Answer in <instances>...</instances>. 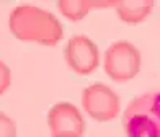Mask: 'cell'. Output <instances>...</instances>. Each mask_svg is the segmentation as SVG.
I'll use <instances>...</instances> for the list:
<instances>
[{
	"label": "cell",
	"instance_id": "1",
	"mask_svg": "<svg viewBox=\"0 0 160 137\" xmlns=\"http://www.w3.org/2000/svg\"><path fill=\"white\" fill-rule=\"evenodd\" d=\"M10 33L23 42L56 46L64 38V28L54 13L36 5H18L8 17Z\"/></svg>",
	"mask_w": 160,
	"mask_h": 137
},
{
	"label": "cell",
	"instance_id": "8",
	"mask_svg": "<svg viewBox=\"0 0 160 137\" xmlns=\"http://www.w3.org/2000/svg\"><path fill=\"white\" fill-rule=\"evenodd\" d=\"M92 8V0H59L57 2V10L70 21L85 18Z\"/></svg>",
	"mask_w": 160,
	"mask_h": 137
},
{
	"label": "cell",
	"instance_id": "4",
	"mask_svg": "<svg viewBox=\"0 0 160 137\" xmlns=\"http://www.w3.org/2000/svg\"><path fill=\"white\" fill-rule=\"evenodd\" d=\"M82 106L92 119L108 122L118 118L121 100L108 85L92 83L82 91Z\"/></svg>",
	"mask_w": 160,
	"mask_h": 137
},
{
	"label": "cell",
	"instance_id": "9",
	"mask_svg": "<svg viewBox=\"0 0 160 137\" xmlns=\"http://www.w3.org/2000/svg\"><path fill=\"white\" fill-rule=\"evenodd\" d=\"M0 137H17L15 121L3 111H0Z\"/></svg>",
	"mask_w": 160,
	"mask_h": 137
},
{
	"label": "cell",
	"instance_id": "10",
	"mask_svg": "<svg viewBox=\"0 0 160 137\" xmlns=\"http://www.w3.org/2000/svg\"><path fill=\"white\" fill-rule=\"evenodd\" d=\"M12 83V70L3 61H0V96L8 90Z\"/></svg>",
	"mask_w": 160,
	"mask_h": 137
},
{
	"label": "cell",
	"instance_id": "6",
	"mask_svg": "<svg viewBox=\"0 0 160 137\" xmlns=\"http://www.w3.org/2000/svg\"><path fill=\"white\" fill-rule=\"evenodd\" d=\"M48 126L51 135L83 137L85 119L75 105L61 101L48 111Z\"/></svg>",
	"mask_w": 160,
	"mask_h": 137
},
{
	"label": "cell",
	"instance_id": "3",
	"mask_svg": "<svg viewBox=\"0 0 160 137\" xmlns=\"http://www.w3.org/2000/svg\"><path fill=\"white\" fill-rule=\"evenodd\" d=\"M141 52L129 41H114L103 57L105 74L114 82H129L141 70Z\"/></svg>",
	"mask_w": 160,
	"mask_h": 137
},
{
	"label": "cell",
	"instance_id": "2",
	"mask_svg": "<svg viewBox=\"0 0 160 137\" xmlns=\"http://www.w3.org/2000/svg\"><path fill=\"white\" fill-rule=\"evenodd\" d=\"M126 137H160V90H150L131 100L122 113Z\"/></svg>",
	"mask_w": 160,
	"mask_h": 137
},
{
	"label": "cell",
	"instance_id": "7",
	"mask_svg": "<svg viewBox=\"0 0 160 137\" xmlns=\"http://www.w3.org/2000/svg\"><path fill=\"white\" fill-rule=\"evenodd\" d=\"M152 10H154L152 0H124V2H118L116 5L118 18L129 25L142 23L150 15Z\"/></svg>",
	"mask_w": 160,
	"mask_h": 137
},
{
	"label": "cell",
	"instance_id": "11",
	"mask_svg": "<svg viewBox=\"0 0 160 137\" xmlns=\"http://www.w3.org/2000/svg\"><path fill=\"white\" fill-rule=\"evenodd\" d=\"M51 137H69V135H51Z\"/></svg>",
	"mask_w": 160,
	"mask_h": 137
},
{
	"label": "cell",
	"instance_id": "5",
	"mask_svg": "<svg viewBox=\"0 0 160 137\" xmlns=\"http://www.w3.org/2000/svg\"><path fill=\"white\" fill-rule=\"evenodd\" d=\"M64 59L75 74L90 75L100 64V51L88 36L74 34L64 47Z\"/></svg>",
	"mask_w": 160,
	"mask_h": 137
}]
</instances>
